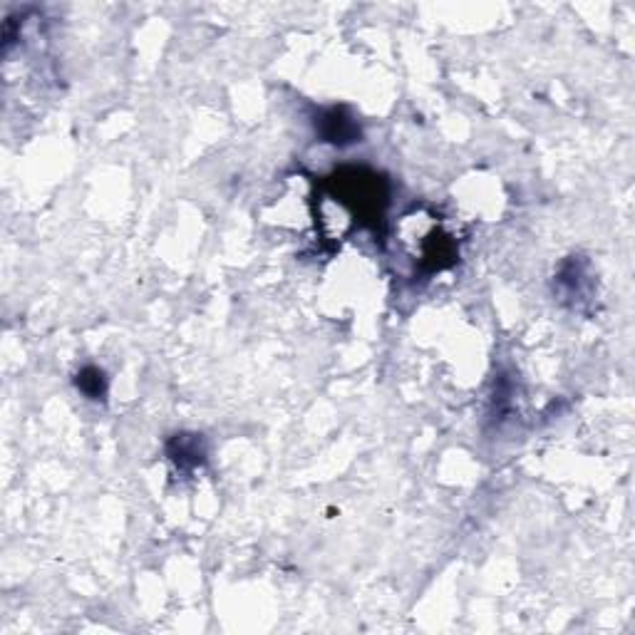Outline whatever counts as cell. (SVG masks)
Segmentation results:
<instances>
[{
    "label": "cell",
    "mask_w": 635,
    "mask_h": 635,
    "mask_svg": "<svg viewBox=\"0 0 635 635\" xmlns=\"http://www.w3.org/2000/svg\"><path fill=\"white\" fill-rule=\"evenodd\" d=\"M77 385H80L82 392L90 395V397L105 395V380H102V372L94 370V367H87V370L82 372L80 380H77Z\"/></svg>",
    "instance_id": "obj_1"
}]
</instances>
